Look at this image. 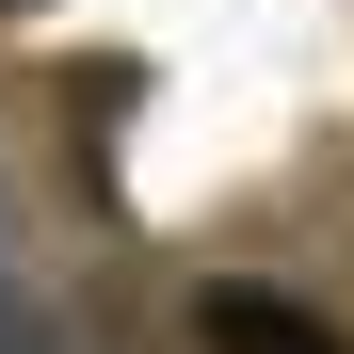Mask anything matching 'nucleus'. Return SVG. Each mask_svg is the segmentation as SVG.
I'll return each mask as SVG.
<instances>
[{
  "instance_id": "nucleus-1",
  "label": "nucleus",
  "mask_w": 354,
  "mask_h": 354,
  "mask_svg": "<svg viewBox=\"0 0 354 354\" xmlns=\"http://www.w3.org/2000/svg\"><path fill=\"white\" fill-rule=\"evenodd\" d=\"M194 354H354L306 290H258V274H209L194 290Z\"/></svg>"
},
{
  "instance_id": "nucleus-2",
  "label": "nucleus",
  "mask_w": 354,
  "mask_h": 354,
  "mask_svg": "<svg viewBox=\"0 0 354 354\" xmlns=\"http://www.w3.org/2000/svg\"><path fill=\"white\" fill-rule=\"evenodd\" d=\"M0 354H81L65 306H48V274H32V242H17V209H0Z\"/></svg>"
}]
</instances>
